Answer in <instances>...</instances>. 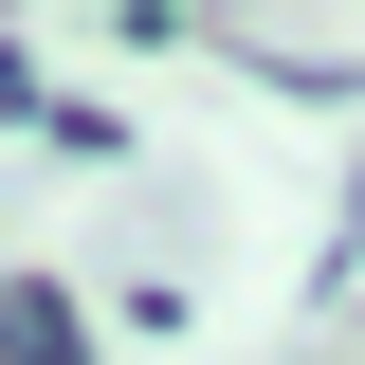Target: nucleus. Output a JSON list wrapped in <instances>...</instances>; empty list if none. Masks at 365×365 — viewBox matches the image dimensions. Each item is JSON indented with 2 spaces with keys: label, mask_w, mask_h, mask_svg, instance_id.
<instances>
[{
  "label": "nucleus",
  "mask_w": 365,
  "mask_h": 365,
  "mask_svg": "<svg viewBox=\"0 0 365 365\" xmlns=\"http://www.w3.org/2000/svg\"><path fill=\"white\" fill-rule=\"evenodd\" d=\"M0 365H91V311L55 274H0Z\"/></svg>",
  "instance_id": "f257e3e1"
}]
</instances>
